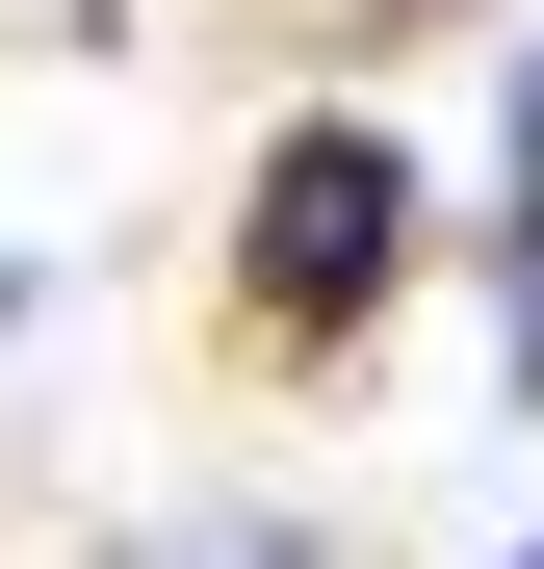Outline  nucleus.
Listing matches in <instances>:
<instances>
[{
	"mask_svg": "<svg viewBox=\"0 0 544 569\" xmlns=\"http://www.w3.org/2000/svg\"><path fill=\"white\" fill-rule=\"evenodd\" d=\"M389 284H415V156L363 130V104L259 130V181H234V311H259V337H363Z\"/></svg>",
	"mask_w": 544,
	"mask_h": 569,
	"instance_id": "f257e3e1",
	"label": "nucleus"
},
{
	"mask_svg": "<svg viewBox=\"0 0 544 569\" xmlns=\"http://www.w3.org/2000/svg\"><path fill=\"white\" fill-rule=\"evenodd\" d=\"M130 569H311V518H181V543H130Z\"/></svg>",
	"mask_w": 544,
	"mask_h": 569,
	"instance_id": "f03ea898",
	"label": "nucleus"
},
{
	"mask_svg": "<svg viewBox=\"0 0 544 569\" xmlns=\"http://www.w3.org/2000/svg\"><path fill=\"white\" fill-rule=\"evenodd\" d=\"M493 311H518V389H544V181H518V284H493Z\"/></svg>",
	"mask_w": 544,
	"mask_h": 569,
	"instance_id": "7ed1b4c3",
	"label": "nucleus"
},
{
	"mask_svg": "<svg viewBox=\"0 0 544 569\" xmlns=\"http://www.w3.org/2000/svg\"><path fill=\"white\" fill-rule=\"evenodd\" d=\"M493 569H544V543H493Z\"/></svg>",
	"mask_w": 544,
	"mask_h": 569,
	"instance_id": "20e7f679",
	"label": "nucleus"
},
{
	"mask_svg": "<svg viewBox=\"0 0 544 569\" xmlns=\"http://www.w3.org/2000/svg\"><path fill=\"white\" fill-rule=\"evenodd\" d=\"M0 311H27V284H0Z\"/></svg>",
	"mask_w": 544,
	"mask_h": 569,
	"instance_id": "39448f33",
	"label": "nucleus"
}]
</instances>
